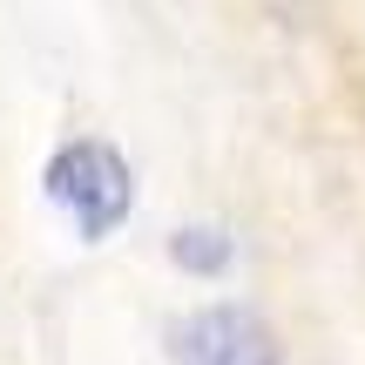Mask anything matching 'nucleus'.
<instances>
[{"label": "nucleus", "mask_w": 365, "mask_h": 365, "mask_svg": "<svg viewBox=\"0 0 365 365\" xmlns=\"http://www.w3.org/2000/svg\"><path fill=\"white\" fill-rule=\"evenodd\" d=\"M170 257H176V271H190V277H223L237 264V244H230L223 223H182L170 237Z\"/></svg>", "instance_id": "3"}, {"label": "nucleus", "mask_w": 365, "mask_h": 365, "mask_svg": "<svg viewBox=\"0 0 365 365\" xmlns=\"http://www.w3.org/2000/svg\"><path fill=\"white\" fill-rule=\"evenodd\" d=\"M41 190H48V203L61 210L68 223H75V237H88V244H108V237L129 223V210H135V170H129V156H122L115 143H102V135L61 143L48 156V170H41Z\"/></svg>", "instance_id": "1"}, {"label": "nucleus", "mask_w": 365, "mask_h": 365, "mask_svg": "<svg viewBox=\"0 0 365 365\" xmlns=\"http://www.w3.org/2000/svg\"><path fill=\"white\" fill-rule=\"evenodd\" d=\"M170 365H284V352L250 304H196L170 325Z\"/></svg>", "instance_id": "2"}]
</instances>
